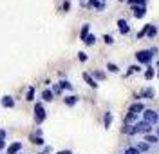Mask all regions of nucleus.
I'll return each instance as SVG.
<instances>
[{
	"label": "nucleus",
	"instance_id": "1",
	"mask_svg": "<svg viewBox=\"0 0 159 154\" xmlns=\"http://www.w3.org/2000/svg\"><path fill=\"white\" fill-rule=\"evenodd\" d=\"M47 118V113H45V107L42 102H36L34 103V123L36 125H42Z\"/></svg>",
	"mask_w": 159,
	"mask_h": 154
},
{
	"label": "nucleus",
	"instance_id": "2",
	"mask_svg": "<svg viewBox=\"0 0 159 154\" xmlns=\"http://www.w3.org/2000/svg\"><path fill=\"white\" fill-rule=\"evenodd\" d=\"M143 122L150 123V125L159 123V113L154 111V109H145V111H143Z\"/></svg>",
	"mask_w": 159,
	"mask_h": 154
},
{
	"label": "nucleus",
	"instance_id": "3",
	"mask_svg": "<svg viewBox=\"0 0 159 154\" xmlns=\"http://www.w3.org/2000/svg\"><path fill=\"white\" fill-rule=\"evenodd\" d=\"M136 60L148 67L150 62H152V53H150V49H141V51H138L136 53Z\"/></svg>",
	"mask_w": 159,
	"mask_h": 154
},
{
	"label": "nucleus",
	"instance_id": "4",
	"mask_svg": "<svg viewBox=\"0 0 159 154\" xmlns=\"http://www.w3.org/2000/svg\"><path fill=\"white\" fill-rule=\"evenodd\" d=\"M134 127H136V134H150V131H152V125L147 122H143V120L138 122Z\"/></svg>",
	"mask_w": 159,
	"mask_h": 154
},
{
	"label": "nucleus",
	"instance_id": "5",
	"mask_svg": "<svg viewBox=\"0 0 159 154\" xmlns=\"http://www.w3.org/2000/svg\"><path fill=\"white\" fill-rule=\"evenodd\" d=\"M145 109H147V107H145V103L143 102H136V103H132V105L129 107V113H132V114L138 116V114H143Z\"/></svg>",
	"mask_w": 159,
	"mask_h": 154
},
{
	"label": "nucleus",
	"instance_id": "6",
	"mask_svg": "<svg viewBox=\"0 0 159 154\" xmlns=\"http://www.w3.org/2000/svg\"><path fill=\"white\" fill-rule=\"evenodd\" d=\"M0 105H2L4 109H13V107H15V98H13V96H9V94H6V96H2Z\"/></svg>",
	"mask_w": 159,
	"mask_h": 154
},
{
	"label": "nucleus",
	"instance_id": "7",
	"mask_svg": "<svg viewBox=\"0 0 159 154\" xmlns=\"http://www.w3.org/2000/svg\"><path fill=\"white\" fill-rule=\"evenodd\" d=\"M132 7V13L136 18H143L147 15V6H130Z\"/></svg>",
	"mask_w": 159,
	"mask_h": 154
},
{
	"label": "nucleus",
	"instance_id": "8",
	"mask_svg": "<svg viewBox=\"0 0 159 154\" xmlns=\"http://www.w3.org/2000/svg\"><path fill=\"white\" fill-rule=\"evenodd\" d=\"M22 151V142H13L11 145H7L6 154H18Z\"/></svg>",
	"mask_w": 159,
	"mask_h": 154
},
{
	"label": "nucleus",
	"instance_id": "9",
	"mask_svg": "<svg viewBox=\"0 0 159 154\" xmlns=\"http://www.w3.org/2000/svg\"><path fill=\"white\" fill-rule=\"evenodd\" d=\"M118 27H119V33L121 35H129L130 33V26L125 18H118Z\"/></svg>",
	"mask_w": 159,
	"mask_h": 154
},
{
	"label": "nucleus",
	"instance_id": "10",
	"mask_svg": "<svg viewBox=\"0 0 159 154\" xmlns=\"http://www.w3.org/2000/svg\"><path fill=\"white\" fill-rule=\"evenodd\" d=\"M29 142L33 145H40V147H42V145H45V140H43V136H40V134H36V133H33L29 136Z\"/></svg>",
	"mask_w": 159,
	"mask_h": 154
},
{
	"label": "nucleus",
	"instance_id": "11",
	"mask_svg": "<svg viewBox=\"0 0 159 154\" xmlns=\"http://www.w3.org/2000/svg\"><path fill=\"white\" fill-rule=\"evenodd\" d=\"M81 76H83V80H85V83H87L89 87H92V89H98V82L92 78V74H89V72H83Z\"/></svg>",
	"mask_w": 159,
	"mask_h": 154
},
{
	"label": "nucleus",
	"instance_id": "12",
	"mask_svg": "<svg viewBox=\"0 0 159 154\" xmlns=\"http://www.w3.org/2000/svg\"><path fill=\"white\" fill-rule=\"evenodd\" d=\"M78 96H76V94H69V96H65V98H63V103H65V105H67V107H74V105H76V103H78Z\"/></svg>",
	"mask_w": 159,
	"mask_h": 154
},
{
	"label": "nucleus",
	"instance_id": "13",
	"mask_svg": "<svg viewBox=\"0 0 159 154\" xmlns=\"http://www.w3.org/2000/svg\"><path fill=\"white\" fill-rule=\"evenodd\" d=\"M87 6H89V7H94L96 11H103L105 9V2H101V0H89Z\"/></svg>",
	"mask_w": 159,
	"mask_h": 154
},
{
	"label": "nucleus",
	"instance_id": "14",
	"mask_svg": "<svg viewBox=\"0 0 159 154\" xmlns=\"http://www.w3.org/2000/svg\"><path fill=\"white\" fill-rule=\"evenodd\" d=\"M90 35V24H83L81 26V31H80V40L85 42V38Z\"/></svg>",
	"mask_w": 159,
	"mask_h": 154
},
{
	"label": "nucleus",
	"instance_id": "15",
	"mask_svg": "<svg viewBox=\"0 0 159 154\" xmlns=\"http://www.w3.org/2000/svg\"><path fill=\"white\" fill-rule=\"evenodd\" d=\"M42 100H43V102H52V100H54V92L51 91V89H43V92H42Z\"/></svg>",
	"mask_w": 159,
	"mask_h": 154
},
{
	"label": "nucleus",
	"instance_id": "16",
	"mask_svg": "<svg viewBox=\"0 0 159 154\" xmlns=\"http://www.w3.org/2000/svg\"><path fill=\"white\" fill-rule=\"evenodd\" d=\"M143 142H147L148 145H157L159 143V138L156 134H145V140Z\"/></svg>",
	"mask_w": 159,
	"mask_h": 154
},
{
	"label": "nucleus",
	"instance_id": "17",
	"mask_svg": "<svg viewBox=\"0 0 159 154\" xmlns=\"http://www.w3.org/2000/svg\"><path fill=\"white\" fill-rule=\"evenodd\" d=\"M136 149H138L139 152H148L150 149H152V145H148L147 142H138L136 143Z\"/></svg>",
	"mask_w": 159,
	"mask_h": 154
},
{
	"label": "nucleus",
	"instance_id": "18",
	"mask_svg": "<svg viewBox=\"0 0 159 154\" xmlns=\"http://www.w3.org/2000/svg\"><path fill=\"white\" fill-rule=\"evenodd\" d=\"M136 120H138V116L132 113H127V116H125V125H136Z\"/></svg>",
	"mask_w": 159,
	"mask_h": 154
},
{
	"label": "nucleus",
	"instance_id": "19",
	"mask_svg": "<svg viewBox=\"0 0 159 154\" xmlns=\"http://www.w3.org/2000/svg\"><path fill=\"white\" fill-rule=\"evenodd\" d=\"M110 123H112V113L107 111V113L103 114V127H105V129H109Z\"/></svg>",
	"mask_w": 159,
	"mask_h": 154
},
{
	"label": "nucleus",
	"instance_id": "20",
	"mask_svg": "<svg viewBox=\"0 0 159 154\" xmlns=\"http://www.w3.org/2000/svg\"><path fill=\"white\" fill-rule=\"evenodd\" d=\"M141 96H143V98H147V100H152V98L156 96V92H154V89H152V87H147V89H143Z\"/></svg>",
	"mask_w": 159,
	"mask_h": 154
},
{
	"label": "nucleus",
	"instance_id": "21",
	"mask_svg": "<svg viewBox=\"0 0 159 154\" xmlns=\"http://www.w3.org/2000/svg\"><path fill=\"white\" fill-rule=\"evenodd\" d=\"M121 133L127 134V136H136V127H134V125H125V127L121 129Z\"/></svg>",
	"mask_w": 159,
	"mask_h": 154
},
{
	"label": "nucleus",
	"instance_id": "22",
	"mask_svg": "<svg viewBox=\"0 0 159 154\" xmlns=\"http://www.w3.org/2000/svg\"><path fill=\"white\" fill-rule=\"evenodd\" d=\"M156 35H157V29H156V26L148 24V27H147V36H148V38H156Z\"/></svg>",
	"mask_w": 159,
	"mask_h": 154
},
{
	"label": "nucleus",
	"instance_id": "23",
	"mask_svg": "<svg viewBox=\"0 0 159 154\" xmlns=\"http://www.w3.org/2000/svg\"><path fill=\"white\" fill-rule=\"evenodd\" d=\"M92 78L98 82V80H105V78H107V74H105L103 71H98V69H96V71L92 72Z\"/></svg>",
	"mask_w": 159,
	"mask_h": 154
},
{
	"label": "nucleus",
	"instance_id": "24",
	"mask_svg": "<svg viewBox=\"0 0 159 154\" xmlns=\"http://www.w3.org/2000/svg\"><path fill=\"white\" fill-rule=\"evenodd\" d=\"M34 100V87H27V92H25V102H33Z\"/></svg>",
	"mask_w": 159,
	"mask_h": 154
},
{
	"label": "nucleus",
	"instance_id": "25",
	"mask_svg": "<svg viewBox=\"0 0 159 154\" xmlns=\"http://www.w3.org/2000/svg\"><path fill=\"white\" fill-rule=\"evenodd\" d=\"M154 74H156L154 67H152V65H148V67H147V71H145V78H147V80H152V78H154Z\"/></svg>",
	"mask_w": 159,
	"mask_h": 154
},
{
	"label": "nucleus",
	"instance_id": "26",
	"mask_svg": "<svg viewBox=\"0 0 159 154\" xmlns=\"http://www.w3.org/2000/svg\"><path fill=\"white\" fill-rule=\"evenodd\" d=\"M58 85L61 87V91H63V89H69V91H72V83H70L69 80H61Z\"/></svg>",
	"mask_w": 159,
	"mask_h": 154
},
{
	"label": "nucleus",
	"instance_id": "27",
	"mask_svg": "<svg viewBox=\"0 0 159 154\" xmlns=\"http://www.w3.org/2000/svg\"><path fill=\"white\" fill-rule=\"evenodd\" d=\"M130 6H147L148 4V0H129Z\"/></svg>",
	"mask_w": 159,
	"mask_h": 154
},
{
	"label": "nucleus",
	"instance_id": "28",
	"mask_svg": "<svg viewBox=\"0 0 159 154\" xmlns=\"http://www.w3.org/2000/svg\"><path fill=\"white\" fill-rule=\"evenodd\" d=\"M83 44H85V45H94V44H96V36H94V35H89Z\"/></svg>",
	"mask_w": 159,
	"mask_h": 154
},
{
	"label": "nucleus",
	"instance_id": "29",
	"mask_svg": "<svg viewBox=\"0 0 159 154\" xmlns=\"http://www.w3.org/2000/svg\"><path fill=\"white\" fill-rule=\"evenodd\" d=\"M125 154H141V152L136 149V145H130V147H127V149H125Z\"/></svg>",
	"mask_w": 159,
	"mask_h": 154
},
{
	"label": "nucleus",
	"instance_id": "30",
	"mask_svg": "<svg viewBox=\"0 0 159 154\" xmlns=\"http://www.w3.org/2000/svg\"><path fill=\"white\" fill-rule=\"evenodd\" d=\"M107 69H109L110 72H119V67L116 65V63H112V62H109V63H107Z\"/></svg>",
	"mask_w": 159,
	"mask_h": 154
},
{
	"label": "nucleus",
	"instance_id": "31",
	"mask_svg": "<svg viewBox=\"0 0 159 154\" xmlns=\"http://www.w3.org/2000/svg\"><path fill=\"white\" fill-rule=\"evenodd\" d=\"M103 42H105L107 45H112V44H114V38H112L110 35H103Z\"/></svg>",
	"mask_w": 159,
	"mask_h": 154
},
{
	"label": "nucleus",
	"instance_id": "32",
	"mask_svg": "<svg viewBox=\"0 0 159 154\" xmlns=\"http://www.w3.org/2000/svg\"><path fill=\"white\" fill-rule=\"evenodd\" d=\"M78 60H80V62H87V60H89V56H87V53L80 51V53H78Z\"/></svg>",
	"mask_w": 159,
	"mask_h": 154
},
{
	"label": "nucleus",
	"instance_id": "33",
	"mask_svg": "<svg viewBox=\"0 0 159 154\" xmlns=\"http://www.w3.org/2000/svg\"><path fill=\"white\" fill-rule=\"evenodd\" d=\"M51 91L54 92V94H61V92H63V91H61V87H60L58 83H54V85H52V89H51Z\"/></svg>",
	"mask_w": 159,
	"mask_h": 154
},
{
	"label": "nucleus",
	"instance_id": "34",
	"mask_svg": "<svg viewBox=\"0 0 159 154\" xmlns=\"http://www.w3.org/2000/svg\"><path fill=\"white\" fill-rule=\"evenodd\" d=\"M147 27H148V24H147V26H145V27H143V29L138 33V38H143V36H147Z\"/></svg>",
	"mask_w": 159,
	"mask_h": 154
},
{
	"label": "nucleus",
	"instance_id": "35",
	"mask_svg": "<svg viewBox=\"0 0 159 154\" xmlns=\"http://www.w3.org/2000/svg\"><path fill=\"white\" fill-rule=\"evenodd\" d=\"M61 9L65 11V13H67V11L70 9V2H69V0H65V2H63V4H61Z\"/></svg>",
	"mask_w": 159,
	"mask_h": 154
},
{
	"label": "nucleus",
	"instance_id": "36",
	"mask_svg": "<svg viewBox=\"0 0 159 154\" xmlns=\"http://www.w3.org/2000/svg\"><path fill=\"white\" fill-rule=\"evenodd\" d=\"M6 136H7V133L4 129H0V140H6Z\"/></svg>",
	"mask_w": 159,
	"mask_h": 154
},
{
	"label": "nucleus",
	"instance_id": "37",
	"mask_svg": "<svg viewBox=\"0 0 159 154\" xmlns=\"http://www.w3.org/2000/svg\"><path fill=\"white\" fill-rule=\"evenodd\" d=\"M2 149H7V145H6V140H0V151Z\"/></svg>",
	"mask_w": 159,
	"mask_h": 154
},
{
	"label": "nucleus",
	"instance_id": "38",
	"mask_svg": "<svg viewBox=\"0 0 159 154\" xmlns=\"http://www.w3.org/2000/svg\"><path fill=\"white\" fill-rule=\"evenodd\" d=\"M56 154H72V151H69V149H65V151H58Z\"/></svg>",
	"mask_w": 159,
	"mask_h": 154
},
{
	"label": "nucleus",
	"instance_id": "39",
	"mask_svg": "<svg viewBox=\"0 0 159 154\" xmlns=\"http://www.w3.org/2000/svg\"><path fill=\"white\" fill-rule=\"evenodd\" d=\"M51 151H52V149H51V147H43V151H42V154H49Z\"/></svg>",
	"mask_w": 159,
	"mask_h": 154
},
{
	"label": "nucleus",
	"instance_id": "40",
	"mask_svg": "<svg viewBox=\"0 0 159 154\" xmlns=\"http://www.w3.org/2000/svg\"><path fill=\"white\" fill-rule=\"evenodd\" d=\"M150 53H152V56H154V54H157V47H152V49H150Z\"/></svg>",
	"mask_w": 159,
	"mask_h": 154
},
{
	"label": "nucleus",
	"instance_id": "41",
	"mask_svg": "<svg viewBox=\"0 0 159 154\" xmlns=\"http://www.w3.org/2000/svg\"><path fill=\"white\" fill-rule=\"evenodd\" d=\"M156 136L159 138V127H156Z\"/></svg>",
	"mask_w": 159,
	"mask_h": 154
},
{
	"label": "nucleus",
	"instance_id": "42",
	"mask_svg": "<svg viewBox=\"0 0 159 154\" xmlns=\"http://www.w3.org/2000/svg\"><path fill=\"white\" fill-rule=\"evenodd\" d=\"M157 67H159V60H157Z\"/></svg>",
	"mask_w": 159,
	"mask_h": 154
},
{
	"label": "nucleus",
	"instance_id": "43",
	"mask_svg": "<svg viewBox=\"0 0 159 154\" xmlns=\"http://www.w3.org/2000/svg\"><path fill=\"white\" fill-rule=\"evenodd\" d=\"M119 2H125V0H119Z\"/></svg>",
	"mask_w": 159,
	"mask_h": 154
},
{
	"label": "nucleus",
	"instance_id": "44",
	"mask_svg": "<svg viewBox=\"0 0 159 154\" xmlns=\"http://www.w3.org/2000/svg\"><path fill=\"white\" fill-rule=\"evenodd\" d=\"M157 78H159V72H157Z\"/></svg>",
	"mask_w": 159,
	"mask_h": 154
},
{
	"label": "nucleus",
	"instance_id": "45",
	"mask_svg": "<svg viewBox=\"0 0 159 154\" xmlns=\"http://www.w3.org/2000/svg\"><path fill=\"white\" fill-rule=\"evenodd\" d=\"M18 154H22V152H18Z\"/></svg>",
	"mask_w": 159,
	"mask_h": 154
}]
</instances>
